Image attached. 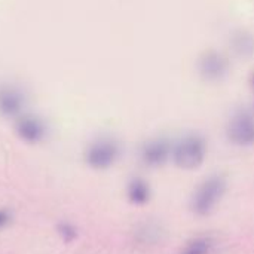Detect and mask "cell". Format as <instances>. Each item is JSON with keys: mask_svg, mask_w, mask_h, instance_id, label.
I'll return each mask as SVG.
<instances>
[{"mask_svg": "<svg viewBox=\"0 0 254 254\" xmlns=\"http://www.w3.org/2000/svg\"><path fill=\"white\" fill-rule=\"evenodd\" d=\"M128 198L135 205H144L150 199L149 185L140 177L132 179L128 185Z\"/></svg>", "mask_w": 254, "mask_h": 254, "instance_id": "9c48e42d", "label": "cell"}, {"mask_svg": "<svg viewBox=\"0 0 254 254\" xmlns=\"http://www.w3.org/2000/svg\"><path fill=\"white\" fill-rule=\"evenodd\" d=\"M15 131L21 140H24L25 143L34 144V143H39L45 138L46 125L43 124L42 119L27 115V116H21L16 121Z\"/></svg>", "mask_w": 254, "mask_h": 254, "instance_id": "5b68a950", "label": "cell"}, {"mask_svg": "<svg viewBox=\"0 0 254 254\" xmlns=\"http://www.w3.org/2000/svg\"><path fill=\"white\" fill-rule=\"evenodd\" d=\"M9 222V214L6 211H0V228L4 226Z\"/></svg>", "mask_w": 254, "mask_h": 254, "instance_id": "7c38bea8", "label": "cell"}, {"mask_svg": "<svg viewBox=\"0 0 254 254\" xmlns=\"http://www.w3.org/2000/svg\"><path fill=\"white\" fill-rule=\"evenodd\" d=\"M199 71L205 80L217 82V80L223 79L225 74L228 73V60L222 54L210 51L201 58Z\"/></svg>", "mask_w": 254, "mask_h": 254, "instance_id": "8992f818", "label": "cell"}, {"mask_svg": "<svg viewBox=\"0 0 254 254\" xmlns=\"http://www.w3.org/2000/svg\"><path fill=\"white\" fill-rule=\"evenodd\" d=\"M170 155V143L165 138H156L146 143L141 149V161L149 167L162 165Z\"/></svg>", "mask_w": 254, "mask_h": 254, "instance_id": "ba28073f", "label": "cell"}, {"mask_svg": "<svg viewBox=\"0 0 254 254\" xmlns=\"http://www.w3.org/2000/svg\"><path fill=\"white\" fill-rule=\"evenodd\" d=\"M119 144L112 138H100L94 141L86 150V162L94 170H106L112 167L119 158Z\"/></svg>", "mask_w": 254, "mask_h": 254, "instance_id": "3957f363", "label": "cell"}, {"mask_svg": "<svg viewBox=\"0 0 254 254\" xmlns=\"http://www.w3.org/2000/svg\"><path fill=\"white\" fill-rule=\"evenodd\" d=\"M58 234L61 235V238L64 240V243H73L77 237V229L70 225V223H60L58 225Z\"/></svg>", "mask_w": 254, "mask_h": 254, "instance_id": "8fae6325", "label": "cell"}, {"mask_svg": "<svg viewBox=\"0 0 254 254\" xmlns=\"http://www.w3.org/2000/svg\"><path fill=\"white\" fill-rule=\"evenodd\" d=\"M226 192V180L222 176H211L199 185L192 196L190 208L198 216H208Z\"/></svg>", "mask_w": 254, "mask_h": 254, "instance_id": "6da1fadb", "label": "cell"}, {"mask_svg": "<svg viewBox=\"0 0 254 254\" xmlns=\"http://www.w3.org/2000/svg\"><path fill=\"white\" fill-rule=\"evenodd\" d=\"M253 85H254V76H253Z\"/></svg>", "mask_w": 254, "mask_h": 254, "instance_id": "4fadbf2b", "label": "cell"}, {"mask_svg": "<svg viewBox=\"0 0 254 254\" xmlns=\"http://www.w3.org/2000/svg\"><path fill=\"white\" fill-rule=\"evenodd\" d=\"M214 241L210 237H199L188 243L182 254H211Z\"/></svg>", "mask_w": 254, "mask_h": 254, "instance_id": "30bf717a", "label": "cell"}, {"mask_svg": "<svg viewBox=\"0 0 254 254\" xmlns=\"http://www.w3.org/2000/svg\"><path fill=\"white\" fill-rule=\"evenodd\" d=\"M25 104L24 94L15 86L0 88V113L7 118L18 116Z\"/></svg>", "mask_w": 254, "mask_h": 254, "instance_id": "52a82bcc", "label": "cell"}, {"mask_svg": "<svg viewBox=\"0 0 254 254\" xmlns=\"http://www.w3.org/2000/svg\"><path fill=\"white\" fill-rule=\"evenodd\" d=\"M228 137L237 146H252L254 144V119L247 112L237 113L229 127Z\"/></svg>", "mask_w": 254, "mask_h": 254, "instance_id": "277c9868", "label": "cell"}, {"mask_svg": "<svg viewBox=\"0 0 254 254\" xmlns=\"http://www.w3.org/2000/svg\"><path fill=\"white\" fill-rule=\"evenodd\" d=\"M207 144L205 140L198 134H190L182 138L174 147V162L183 170L198 168L205 158Z\"/></svg>", "mask_w": 254, "mask_h": 254, "instance_id": "7a4b0ae2", "label": "cell"}]
</instances>
